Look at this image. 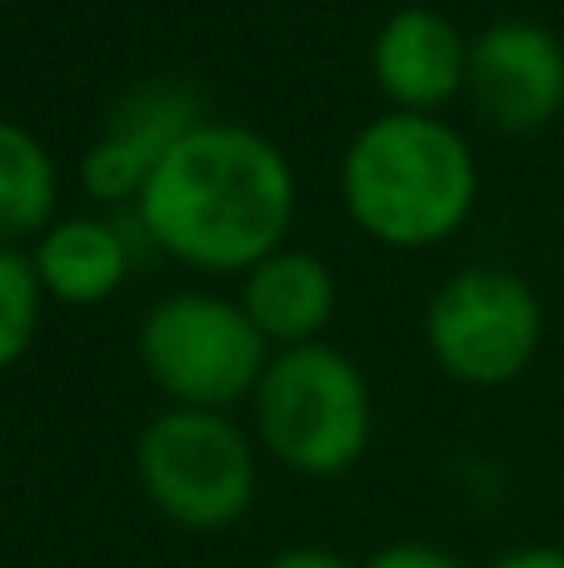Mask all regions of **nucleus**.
I'll return each mask as SVG.
<instances>
[{
    "label": "nucleus",
    "instance_id": "nucleus-1",
    "mask_svg": "<svg viewBox=\"0 0 564 568\" xmlns=\"http://www.w3.org/2000/svg\"><path fill=\"white\" fill-rule=\"evenodd\" d=\"M295 205V170L275 140L235 120H200L140 190L135 225L180 265L245 275L285 250Z\"/></svg>",
    "mask_w": 564,
    "mask_h": 568
},
{
    "label": "nucleus",
    "instance_id": "nucleus-2",
    "mask_svg": "<svg viewBox=\"0 0 564 568\" xmlns=\"http://www.w3.org/2000/svg\"><path fill=\"white\" fill-rule=\"evenodd\" d=\"M340 200L375 245L435 250L475 215L480 160L450 120L390 110L345 145Z\"/></svg>",
    "mask_w": 564,
    "mask_h": 568
},
{
    "label": "nucleus",
    "instance_id": "nucleus-3",
    "mask_svg": "<svg viewBox=\"0 0 564 568\" xmlns=\"http://www.w3.org/2000/svg\"><path fill=\"white\" fill-rule=\"evenodd\" d=\"M250 414L260 449L300 479L350 474L375 434V399L365 374L325 339L270 354L250 394Z\"/></svg>",
    "mask_w": 564,
    "mask_h": 568
},
{
    "label": "nucleus",
    "instance_id": "nucleus-4",
    "mask_svg": "<svg viewBox=\"0 0 564 568\" xmlns=\"http://www.w3.org/2000/svg\"><path fill=\"white\" fill-rule=\"evenodd\" d=\"M145 504L185 534H220L255 504V439L220 409H160L135 439Z\"/></svg>",
    "mask_w": 564,
    "mask_h": 568
},
{
    "label": "nucleus",
    "instance_id": "nucleus-5",
    "mask_svg": "<svg viewBox=\"0 0 564 568\" xmlns=\"http://www.w3.org/2000/svg\"><path fill=\"white\" fill-rule=\"evenodd\" d=\"M145 379L175 409H220L250 399L270 364V344L240 310V300L210 290H175L145 310L135 329Z\"/></svg>",
    "mask_w": 564,
    "mask_h": 568
},
{
    "label": "nucleus",
    "instance_id": "nucleus-6",
    "mask_svg": "<svg viewBox=\"0 0 564 568\" xmlns=\"http://www.w3.org/2000/svg\"><path fill=\"white\" fill-rule=\"evenodd\" d=\"M545 339L540 294L500 265L450 275L425 304L430 359L470 389H505L535 364Z\"/></svg>",
    "mask_w": 564,
    "mask_h": 568
},
{
    "label": "nucleus",
    "instance_id": "nucleus-7",
    "mask_svg": "<svg viewBox=\"0 0 564 568\" xmlns=\"http://www.w3.org/2000/svg\"><path fill=\"white\" fill-rule=\"evenodd\" d=\"M465 95L505 135L545 130L564 110V45L550 26L525 16L490 20L470 40Z\"/></svg>",
    "mask_w": 564,
    "mask_h": 568
},
{
    "label": "nucleus",
    "instance_id": "nucleus-8",
    "mask_svg": "<svg viewBox=\"0 0 564 568\" xmlns=\"http://www.w3.org/2000/svg\"><path fill=\"white\" fill-rule=\"evenodd\" d=\"M210 120L200 110V95L180 80H145V85L125 90L110 105L100 135L90 140L85 160H80V185L100 205H130L135 210L140 190L160 170V160L190 135V130Z\"/></svg>",
    "mask_w": 564,
    "mask_h": 568
},
{
    "label": "nucleus",
    "instance_id": "nucleus-9",
    "mask_svg": "<svg viewBox=\"0 0 564 568\" xmlns=\"http://www.w3.org/2000/svg\"><path fill=\"white\" fill-rule=\"evenodd\" d=\"M465 30L430 6H400L370 40V75L405 115H440V105L465 95Z\"/></svg>",
    "mask_w": 564,
    "mask_h": 568
},
{
    "label": "nucleus",
    "instance_id": "nucleus-10",
    "mask_svg": "<svg viewBox=\"0 0 564 568\" xmlns=\"http://www.w3.org/2000/svg\"><path fill=\"white\" fill-rule=\"evenodd\" d=\"M335 275L320 255L310 250H275L255 270L240 275V310L260 329L270 349H300L325 334L335 320Z\"/></svg>",
    "mask_w": 564,
    "mask_h": 568
},
{
    "label": "nucleus",
    "instance_id": "nucleus-11",
    "mask_svg": "<svg viewBox=\"0 0 564 568\" xmlns=\"http://www.w3.org/2000/svg\"><path fill=\"white\" fill-rule=\"evenodd\" d=\"M30 265L46 290V300L75 304H105L130 275V235L110 220L95 215H66L30 245Z\"/></svg>",
    "mask_w": 564,
    "mask_h": 568
},
{
    "label": "nucleus",
    "instance_id": "nucleus-12",
    "mask_svg": "<svg viewBox=\"0 0 564 568\" xmlns=\"http://www.w3.org/2000/svg\"><path fill=\"white\" fill-rule=\"evenodd\" d=\"M60 175L36 130L0 120V245H36L56 225Z\"/></svg>",
    "mask_w": 564,
    "mask_h": 568
},
{
    "label": "nucleus",
    "instance_id": "nucleus-13",
    "mask_svg": "<svg viewBox=\"0 0 564 568\" xmlns=\"http://www.w3.org/2000/svg\"><path fill=\"white\" fill-rule=\"evenodd\" d=\"M40 304H46V290L36 280L30 250L0 245V374L26 359V349L36 344Z\"/></svg>",
    "mask_w": 564,
    "mask_h": 568
},
{
    "label": "nucleus",
    "instance_id": "nucleus-14",
    "mask_svg": "<svg viewBox=\"0 0 564 568\" xmlns=\"http://www.w3.org/2000/svg\"><path fill=\"white\" fill-rule=\"evenodd\" d=\"M360 568H465L450 549L440 544H425V539H400V544H385L375 549Z\"/></svg>",
    "mask_w": 564,
    "mask_h": 568
},
{
    "label": "nucleus",
    "instance_id": "nucleus-15",
    "mask_svg": "<svg viewBox=\"0 0 564 568\" xmlns=\"http://www.w3.org/2000/svg\"><path fill=\"white\" fill-rule=\"evenodd\" d=\"M265 568H360V564H350L345 554L325 549V544H290V549H280Z\"/></svg>",
    "mask_w": 564,
    "mask_h": 568
},
{
    "label": "nucleus",
    "instance_id": "nucleus-16",
    "mask_svg": "<svg viewBox=\"0 0 564 568\" xmlns=\"http://www.w3.org/2000/svg\"><path fill=\"white\" fill-rule=\"evenodd\" d=\"M490 568H564V549H555V544H525V549L500 554Z\"/></svg>",
    "mask_w": 564,
    "mask_h": 568
}]
</instances>
